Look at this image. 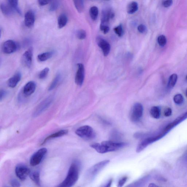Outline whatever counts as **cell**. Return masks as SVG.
I'll return each instance as SVG.
<instances>
[{"mask_svg": "<svg viewBox=\"0 0 187 187\" xmlns=\"http://www.w3.org/2000/svg\"><path fill=\"white\" fill-rule=\"evenodd\" d=\"M127 145V143L113 141H105L101 143L92 144L91 147L97 152L105 154L109 152L116 151Z\"/></svg>", "mask_w": 187, "mask_h": 187, "instance_id": "obj_1", "label": "cell"}, {"mask_svg": "<svg viewBox=\"0 0 187 187\" xmlns=\"http://www.w3.org/2000/svg\"><path fill=\"white\" fill-rule=\"evenodd\" d=\"M68 22V18L64 14L60 15L58 19V26L59 29H62L65 26Z\"/></svg>", "mask_w": 187, "mask_h": 187, "instance_id": "obj_24", "label": "cell"}, {"mask_svg": "<svg viewBox=\"0 0 187 187\" xmlns=\"http://www.w3.org/2000/svg\"><path fill=\"white\" fill-rule=\"evenodd\" d=\"M62 78L61 74L58 73L56 74L55 78L52 82L48 89L49 91H52L57 86L58 83L60 82Z\"/></svg>", "mask_w": 187, "mask_h": 187, "instance_id": "obj_22", "label": "cell"}, {"mask_svg": "<svg viewBox=\"0 0 187 187\" xmlns=\"http://www.w3.org/2000/svg\"><path fill=\"white\" fill-rule=\"evenodd\" d=\"M157 42L160 46L164 47L165 46L167 42V39L165 36L161 35L157 38Z\"/></svg>", "mask_w": 187, "mask_h": 187, "instance_id": "obj_34", "label": "cell"}, {"mask_svg": "<svg viewBox=\"0 0 187 187\" xmlns=\"http://www.w3.org/2000/svg\"><path fill=\"white\" fill-rule=\"evenodd\" d=\"M173 2V0H163L162 4L164 7L167 8L172 5Z\"/></svg>", "mask_w": 187, "mask_h": 187, "instance_id": "obj_38", "label": "cell"}, {"mask_svg": "<svg viewBox=\"0 0 187 187\" xmlns=\"http://www.w3.org/2000/svg\"><path fill=\"white\" fill-rule=\"evenodd\" d=\"M143 107L141 103H135L130 113V119L134 123L138 122L140 120L143 114Z\"/></svg>", "mask_w": 187, "mask_h": 187, "instance_id": "obj_5", "label": "cell"}, {"mask_svg": "<svg viewBox=\"0 0 187 187\" xmlns=\"http://www.w3.org/2000/svg\"><path fill=\"white\" fill-rule=\"evenodd\" d=\"M157 186L155 185V184H151L149 187H157Z\"/></svg>", "mask_w": 187, "mask_h": 187, "instance_id": "obj_46", "label": "cell"}, {"mask_svg": "<svg viewBox=\"0 0 187 187\" xmlns=\"http://www.w3.org/2000/svg\"><path fill=\"white\" fill-rule=\"evenodd\" d=\"M112 182V179L110 180L109 182H108V183L106 184V185L105 186V187H110V186H111Z\"/></svg>", "mask_w": 187, "mask_h": 187, "instance_id": "obj_45", "label": "cell"}, {"mask_svg": "<svg viewBox=\"0 0 187 187\" xmlns=\"http://www.w3.org/2000/svg\"><path fill=\"white\" fill-rule=\"evenodd\" d=\"M30 177L31 180L37 184L38 186H40V173L38 171H35L32 173H30Z\"/></svg>", "mask_w": 187, "mask_h": 187, "instance_id": "obj_27", "label": "cell"}, {"mask_svg": "<svg viewBox=\"0 0 187 187\" xmlns=\"http://www.w3.org/2000/svg\"><path fill=\"white\" fill-rule=\"evenodd\" d=\"M21 74L19 72L16 73L12 77L10 78L8 82V86L11 88H14L17 86L21 78Z\"/></svg>", "mask_w": 187, "mask_h": 187, "instance_id": "obj_18", "label": "cell"}, {"mask_svg": "<svg viewBox=\"0 0 187 187\" xmlns=\"http://www.w3.org/2000/svg\"><path fill=\"white\" fill-rule=\"evenodd\" d=\"M52 0H38V2L40 6H43L50 3Z\"/></svg>", "mask_w": 187, "mask_h": 187, "instance_id": "obj_43", "label": "cell"}, {"mask_svg": "<svg viewBox=\"0 0 187 187\" xmlns=\"http://www.w3.org/2000/svg\"><path fill=\"white\" fill-rule=\"evenodd\" d=\"M96 42L98 46L102 49L103 55L107 56L109 55L110 50V46L109 43L100 37L97 38Z\"/></svg>", "mask_w": 187, "mask_h": 187, "instance_id": "obj_13", "label": "cell"}, {"mask_svg": "<svg viewBox=\"0 0 187 187\" xmlns=\"http://www.w3.org/2000/svg\"><path fill=\"white\" fill-rule=\"evenodd\" d=\"M76 36L78 39L80 40H83L85 39L86 37V33L85 31L83 29H80L77 31L76 33Z\"/></svg>", "mask_w": 187, "mask_h": 187, "instance_id": "obj_35", "label": "cell"}, {"mask_svg": "<svg viewBox=\"0 0 187 187\" xmlns=\"http://www.w3.org/2000/svg\"><path fill=\"white\" fill-rule=\"evenodd\" d=\"M35 22V14L32 11L27 12L25 15V24L29 28L32 27Z\"/></svg>", "mask_w": 187, "mask_h": 187, "instance_id": "obj_16", "label": "cell"}, {"mask_svg": "<svg viewBox=\"0 0 187 187\" xmlns=\"http://www.w3.org/2000/svg\"><path fill=\"white\" fill-rule=\"evenodd\" d=\"M105 1H109V0H105Z\"/></svg>", "mask_w": 187, "mask_h": 187, "instance_id": "obj_48", "label": "cell"}, {"mask_svg": "<svg viewBox=\"0 0 187 187\" xmlns=\"http://www.w3.org/2000/svg\"><path fill=\"white\" fill-rule=\"evenodd\" d=\"M150 113L153 118L159 119L161 116V110L158 107H153L151 109Z\"/></svg>", "mask_w": 187, "mask_h": 187, "instance_id": "obj_23", "label": "cell"}, {"mask_svg": "<svg viewBox=\"0 0 187 187\" xmlns=\"http://www.w3.org/2000/svg\"><path fill=\"white\" fill-rule=\"evenodd\" d=\"M165 135L162 132L161 134L157 135V136L147 137V138L144 139L143 140L140 142L138 146H137L136 152L137 153L140 152L147 147L148 145L159 140Z\"/></svg>", "mask_w": 187, "mask_h": 187, "instance_id": "obj_6", "label": "cell"}, {"mask_svg": "<svg viewBox=\"0 0 187 187\" xmlns=\"http://www.w3.org/2000/svg\"><path fill=\"white\" fill-rule=\"evenodd\" d=\"M36 87V85L33 81H30L27 83L23 89V93L24 96L27 97L31 95L34 93Z\"/></svg>", "mask_w": 187, "mask_h": 187, "instance_id": "obj_15", "label": "cell"}, {"mask_svg": "<svg viewBox=\"0 0 187 187\" xmlns=\"http://www.w3.org/2000/svg\"><path fill=\"white\" fill-rule=\"evenodd\" d=\"M138 9V4L136 2H133L128 4L127 8V12L129 14H133Z\"/></svg>", "mask_w": 187, "mask_h": 187, "instance_id": "obj_25", "label": "cell"}, {"mask_svg": "<svg viewBox=\"0 0 187 187\" xmlns=\"http://www.w3.org/2000/svg\"><path fill=\"white\" fill-rule=\"evenodd\" d=\"M128 179L127 177H124L122 178V179L118 181V187H121L123 186L127 182Z\"/></svg>", "mask_w": 187, "mask_h": 187, "instance_id": "obj_40", "label": "cell"}, {"mask_svg": "<svg viewBox=\"0 0 187 187\" xmlns=\"http://www.w3.org/2000/svg\"><path fill=\"white\" fill-rule=\"evenodd\" d=\"M99 13L98 9L96 6H93L90 8L89 13L90 16L93 21H96L97 19Z\"/></svg>", "mask_w": 187, "mask_h": 187, "instance_id": "obj_30", "label": "cell"}, {"mask_svg": "<svg viewBox=\"0 0 187 187\" xmlns=\"http://www.w3.org/2000/svg\"><path fill=\"white\" fill-rule=\"evenodd\" d=\"M54 100V97L52 96L48 97L42 101L36 108L33 113V116L37 117L40 115L50 106Z\"/></svg>", "mask_w": 187, "mask_h": 187, "instance_id": "obj_7", "label": "cell"}, {"mask_svg": "<svg viewBox=\"0 0 187 187\" xmlns=\"http://www.w3.org/2000/svg\"><path fill=\"white\" fill-rule=\"evenodd\" d=\"M114 16V13L111 10H103L101 14V23L109 24L110 19H113Z\"/></svg>", "mask_w": 187, "mask_h": 187, "instance_id": "obj_17", "label": "cell"}, {"mask_svg": "<svg viewBox=\"0 0 187 187\" xmlns=\"http://www.w3.org/2000/svg\"><path fill=\"white\" fill-rule=\"evenodd\" d=\"M15 174L21 181H24L30 173V169L23 164H19L16 167Z\"/></svg>", "mask_w": 187, "mask_h": 187, "instance_id": "obj_9", "label": "cell"}, {"mask_svg": "<svg viewBox=\"0 0 187 187\" xmlns=\"http://www.w3.org/2000/svg\"><path fill=\"white\" fill-rule=\"evenodd\" d=\"M186 96H187V89L186 90Z\"/></svg>", "mask_w": 187, "mask_h": 187, "instance_id": "obj_47", "label": "cell"}, {"mask_svg": "<svg viewBox=\"0 0 187 187\" xmlns=\"http://www.w3.org/2000/svg\"><path fill=\"white\" fill-rule=\"evenodd\" d=\"M101 30L102 31L103 33L106 34L109 32L110 28L108 24L101 23L100 26Z\"/></svg>", "mask_w": 187, "mask_h": 187, "instance_id": "obj_36", "label": "cell"}, {"mask_svg": "<svg viewBox=\"0 0 187 187\" xmlns=\"http://www.w3.org/2000/svg\"><path fill=\"white\" fill-rule=\"evenodd\" d=\"M174 102L177 105H181L184 102V98L182 95L177 94L173 98Z\"/></svg>", "mask_w": 187, "mask_h": 187, "instance_id": "obj_31", "label": "cell"}, {"mask_svg": "<svg viewBox=\"0 0 187 187\" xmlns=\"http://www.w3.org/2000/svg\"><path fill=\"white\" fill-rule=\"evenodd\" d=\"M11 184L13 187H18L20 186V184L19 182L17 180L13 179L11 181Z\"/></svg>", "mask_w": 187, "mask_h": 187, "instance_id": "obj_44", "label": "cell"}, {"mask_svg": "<svg viewBox=\"0 0 187 187\" xmlns=\"http://www.w3.org/2000/svg\"><path fill=\"white\" fill-rule=\"evenodd\" d=\"M8 92L5 90H1L0 91V100L1 101L7 95Z\"/></svg>", "mask_w": 187, "mask_h": 187, "instance_id": "obj_42", "label": "cell"}, {"mask_svg": "<svg viewBox=\"0 0 187 187\" xmlns=\"http://www.w3.org/2000/svg\"><path fill=\"white\" fill-rule=\"evenodd\" d=\"M1 8L2 13L6 16H10L12 15L15 11L10 6H9L8 3L6 4L4 3H1Z\"/></svg>", "mask_w": 187, "mask_h": 187, "instance_id": "obj_20", "label": "cell"}, {"mask_svg": "<svg viewBox=\"0 0 187 187\" xmlns=\"http://www.w3.org/2000/svg\"><path fill=\"white\" fill-rule=\"evenodd\" d=\"M33 55V48L32 47H30L23 54L22 56V63L25 66L28 68H30L31 66L32 62Z\"/></svg>", "mask_w": 187, "mask_h": 187, "instance_id": "obj_12", "label": "cell"}, {"mask_svg": "<svg viewBox=\"0 0 187 187\" xmlns=\"http://www.w3.org/2000/svg\"><path fill=\"white\" fill-rule=\"evenodd\" d=\"M114 30L119 37H121L124 35V30L122 25L120 24L114 29Z\"/></svg>", "mask_w": 187, "mask_h": 187, "instance_id": "obj_32", "label": "cell"}, {"mask_svg": "<svg viewBox=\"0 0 187 187\" xmlns=\"http://www.w3.org/2000/svg\"><path fill=\"white\" fill-rule=\"evenodd\" d=\"M55 52L52 51L40 54L38 56V59L40 62H45L52 57Z\"/></svg>", "mask_w": 187, "mask_h": 187, "instance_id": "obj_21", "label": "cell"}, {"mask_svg": "<svg viewBox=\"0 0 187 187\" xmlns=\"http://www.w3.org/2000/svg\"><path fill=\"white\" fill-rule=\"evenodd\" d=\"M74 5L79 13H82L84 9L83 0H73Z\"/></svg>", "mask_w": 187, "mask_h": 187, "instance_id": "obj_28", "label": "cell"}, {"mask_svg": "<svg viewBox=\"0 0 187 187\" xmlns=\"http://www.w3.org/2000/svg\"><path fill=\"white\" fill-rule=\"evenodd\" d=\"M58 2L57 0H52L49 8V10L51 11H55L58 8Z\"/></svg>", "mask_w": 187, "mask_h": 187, "instance_id": "obj_37", "label": "cell"}, {"mask_svg": "<svg viewBox=\"0 0 187 187\" xmlns=\"http://www.w3.org/2000/svg\"><path fill=\"white\" fill-rule=\"evenodd\" d=\"M187 118V112L184 113L183 114L179 116L178 117V118L175 119V120L172 123L167 126L165 129L164 130V132H165L166 134H167V133L170 130L174 128L175 126H176L182 122L184 120Z\"/></svg>", "mask_w": 187, "mask_h": 187, "instance_id": "obj_14", "label": "cell"}, {"mask_svg": "<svg viewBox=\"0 0 187 187\" xmlns=\"http://www.w3.org/2000/svg\"><path fill=\"white\" fill-rule=\"evenodd\" d=\"M80 164L77 162H74L70 167L67 176L58 187H70L77 182L79 177Z\"/></svg>", "mask_w": 187, "mask_h": 187, "instance_id": "obj_2", "label": "cell"}, {"mask_svg": "<svg viewBox=\"0 0 187 187\" xmlns=\"http://www.w3.org/2000/svg\"><path fill=\"white\" fill-rule=\"evenodd\" d=\"M109 160H106L94 164L88 170L86 174L87 179L89 181H91L96 178L103 168L105 167L109 163Z\"/></svg>", "mask_w": 187, "mask_h": 187, "instance_id": "obj_3", "label": "cell"}, {"mask_svg": "<svg viewBox=\"0 0 187 187\" xmlns=\"http://www.w3.org/2000/svg\"><path fill=\"white\" fill-rule=\"evenodd\" d=\"M78 136L85 140H91L95 138L96 134L93 128L89 125L82 126L76 130Z\"/></svg>", "mask_w": 187, "mask_h": 187, "instance_id": "obj_4", "label": "cell"}, {"mask_svg": "<svg viewBox=\"0 0 187 187\" xmlns=\"http://www.w3.org/2000/svg\"><path fill=\"white\" fill-rule=\"evenodd\" d=\"M177 79L178 76L176 74H173L170 76L168 84V88L172 89L174 87L176 83Z\"/></svg>", "mask_w": 187, "mask_h": 187, "instance_id": "obj_29", "label": "cell"}, {"mask_svg": "<svg viewBox=\"0 0 187 187\" xmlns=\"http://www.w3.org/2000/svg\"><path fill=\"white\" fill-rule=\"evenodd\" d=\"M186 79H187V75L186 76Z\"/></svg>", "mask_w": 187, "mask_h": 187, "instance_id": "obj_49", "label": "cell"}, {"mask_svg": "<svg viewBox=\"0 0 187 187\" xmlns=\"http://www.w3.org/2000/svg\"><path fill=\"white\" fill-rule=\"evenodd\" d=\"M19 48L17 43L12 40H8L4 43L2 50L4 53L9 54L15 52Z\"/></svg>", "mask_w": 187, "mask_h": 187, "instance_id": "obj_10", "label": "cell"}, {"mask_svg": "<svg viewBox=\"0 0 187 187\" xmlns=\"http://www.w3.org/2000/svg\"><path fill=\"white\" fill-rule=\"evenodd\" d=\"M172 111L170 108L168 107L164 110V116L168 117L170 116L172 114Z\"/></svg>", "mask_w": 187, "mask_h": 187, "instance_id": "obj_41", "label": "cell"}, {"mask_svg": "<svg viewBox=\"0 0 187 187\" xmlns=\"http://www.w3.org/2000/svg\"><path fill=\"white\" fill-rule=\"evenodd\" d=\"M137 29L139 32L141 33H145L147 31V28L143 24H140L139 25L137 28Z\"/></svg>", "mask_w": 187, "mask_h": 187, "instance_id": "obj_39", "label": "cell"}, {"mask_svg": "<svg viewBox=\"0 0 187 187\" xmlns=\"http://www.w3.org/2000/svg\"><path fill=\"white\" fill-rule=\"evenodd\" d=\"M78 70L76 74L75 82L76 84L81 86L84 82L85 75V68L83 65L81 63L77 64Z\"/></svg>", "mask_w": 187, "mask_h": 187, "instance_id": "obj_11", "label": "cell"}, {"mask_svg": "<svg viewBox=\"0 0 187 187\" xmlns=\"http://www.w3.org/2000/svg\"><path fill=\"white\" fill-rule=\"evenodd\" d=\"M19 0H8V4L15 12H17L19 14H21V12L19 8L18 7Z\"/></svg>", "mask_w": 187, "mask_h": 187, "instance_id": "obj_26", "label": "cell"}, {"mask_svg": "<svg viewBox=\"0 0 187 187\" xmlns=\"http://www.w3.org/2000/svg\"><path fill=\"white\" fill-rule=\"evenodd\" d=\"M49 71V69L48 67L46 68L41 71L39 75V78L40 79H44L48 75Z\"/></svg>", "mask_w": 187, "mask_h": 187, "instance_id": "obj_33", "label": "cell"}, {"mask_svg": "<svg viewBox=\"0 0 187 187\" xmlns=\"http://www.w3.org/2000/svg\"><path fill=\"white\" fill-rule=\"evenodd\" d=\"M47 151V149L45 148H41L37 151L31 157L30 165L33 166L39 165L46 157Z\"/></svg>", "mask_w": 187, "mask_h": 187, "instance_id": "obj_8", "label": "cell"}, {"mask_svg": "<svg viewBox=\"0 0 187 187\" xmlns=\"http://www.w3.org/2000/svg\"><path fill=\"white\" fill-rule=\"evenodd\" d=\"M68 133V130H60L55 134H52L49 135L48 136L46 137L44 140L43 142L42 145H44L45 143H46L47 141H48L49 140L51 139L56 138V137H61L66 135Z\"/></svg>", "mask_w": 187, "mask_h": 187, "instance_id": "obj_19", "label": "cell"}]
</instances>
